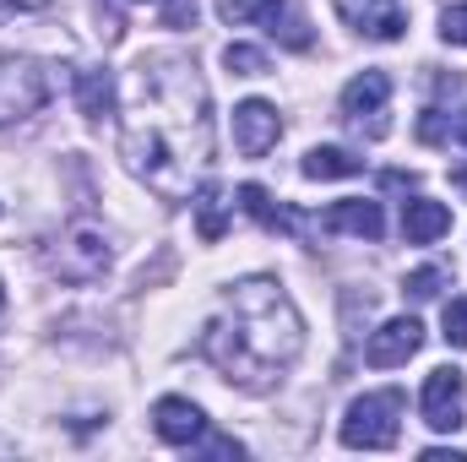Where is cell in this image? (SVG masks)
I'll list each match as a JSON object with an SVG mask.
<instances>
[{"label": "cell", "mask_w": 467, "mask_h": 462, "mask_svg": "<svg viewBox=\"0 0 467 462\" xmlns=\"http://www.w3.org/2000/svg\"><path fill=\"white\" fill-rule=\"evenodd\" d=\"M337 11L375 44H397L402 27H408V5L402 0H337Z\"/></svg>", "instance_id": "obj_10"}, {"label": "cell", "mask_w": 467, "mask_h": 462, "mask_svg": "<svg viewBox=\"0 0 467 462\" xmlns=\"http://www.w3.org/2000/svg\"><path fill=\"white\" fill-rule=\"evenodd\" d=\"M386 104H391V77L386 71H358L343 88V120L353 131L386 136Z\"/></svg>", "instance_id": "obj_7"}, {"label": "cell", "mask_w": 467, "mask_h": 462, "mask_svg": "<svg viewBox=\"0 0 467 462\" xmlns=\"http://www.w3.org/2000/svg\"><path fill=\"white\" fill-rule=\"evenodd\" d=\"M380 185H386V191H413L419 180H413V174H402V169H386V174H380Z\"/></svg>", "instance_id": "obj_26"}, {"label": "cell", "mask_w": 467, "mask_h": 462, "mask_svg": "<svg viewBox=\"0 0 467 462\" xmlns=\"http://www.w3.org/2000/svg\"><path fill=\"white\" fill-rule=\"evenodd\" d=\"M213 93L191 55L158 49L130 71L119 104V158L163 202H191L213 169Z\"/></svg>", "instance_id": "obj_1"}, {"label": "cell", "mask_w": 467, "mask_h": 462, "mask_svg": "<svg viewBox=\"0 0 467 462\" xmlns=\"http://www.w3.org/2000/svg\"><path fill=\"white\" fill-rule=\"evenodd\" d=\"M191 207H196V234H202L207 245H218L223 229H229V196H223V185H218V180H202L196 196H191Z\"/></svg>", "instance_id": "obj_14"}, {"label": "cell", "mask_w": 467, "mask_h": 462, "mask_svg": "<svg viewBox=\"0 0 467 462\" xmlns=\"http://www.w3.org/2000/svg\"><path fill=\"white\" fill-rule=\"evenodd\" d=\"M441 38H446V44H462V49H467V0H462V5H446V11H441Z\"/></svg>", "instance_id": "obj_22"}, {"label": "cell", "mask_w": 467, "mask_h": 462, "mask_svg": "<svg viewBox=\"0 0 467 462\" xmlns=\"http://www.w3.org/2000/svg\"><path fill=\"white\" fill-rule=\"evenodd\" d=\"M419 414H424V425L430 430H441V436H451V430H462L467 419V381L457 364H441V370H430L424 375V392H419Z\"/></svg>", "instance_id": "obj_6"}, {"label": "cell", "mask_w": 467, "mask_h": 462, "mask_svg": "<svg viewBox=\"0 0 467 462\" xmlns=\"http://www.w3.org/2000/svg\"><path fill=\"white\" fill-rule=\"evenodd\" d=\"M299 169H305V180H353L364 169V158L348 147H310Z\"/></svg>", "instance_id": "obj_16"}, {"label": "cell", "mask_w": 467, "mask_h": 462, "mask_svg": "<svg viewBox=\"0 0 467 462\" xmlns=\"http://www.w3.org/2000/svg\"><path fill=\"white\" fill-rule=\"evenodd\" d=\"M451 185H462V191H467V163H462V169H451Z\"/></svg>", "instance_id": "obj_27"}, {"label": "cell", "mask_w": 467, "mask_h": 462, "mask_svg": "<svg viewBox=\"0 0 467 462\" xmlns=\"http://www.w3.org/2000/svg\"><path fill=\"white\" fill-rule=\"evenodd\" d=\"M441 234H451V207H446V202L413 196V202L402 207V239H408V245H435Z\"/></svg>", "instance_id": "obj_12"}, {"label": "cell", "mask_w": 467, "mask_h": 462, "mask_svg": "<svg viewBox=\"0 0 467 462\" xmlns=\"http://www.w3.org/2000/svg\"><path fill=\"white\" fill-rule=\"evenodd\" d=\"M0 316H5V289H0Z\"/></svg>", "instance_id": "obj_29"}, {"label": "cell", "mask_w": 467, "mask_h": 462, "mask_svg": "<svg viewBox=\"0 0 467 462\" xmlns=\"http://www.w3.org/2000/svg\"><path fill=\"white\" fill-rule=\"evenodd\" d=\"M239 207H244L261 229H272V234H277V229H299V218H294L288 207H277L266 185H239Z\"/></svg>", "instance_id": "obj_17"}, {"label": "cell", "mask_w": 467, "mask_h": 462, "mask_svg": "<svg viewBox=\"0 0 467 462\" xmlns=\"http://www.w3.org/2000/svg\"><path fill=\"white\" fill-rule=\"evenodd\" d=\"M223 66H229L234 77H266V49H255V44H229V49H223Z\"/></svg>", "instance_id": "obj_19"}, {"label": "cell", "mask_w": 467, "mask_h": 462, "mask_svg": "<svg viewBox=\"0 0 467 462\" xmlns=\"http://www.w3.org/2000/svg\"><path fill=\"white\" fill-rule=\"evenodd\" d=\"M152 430H158V441H169V446H196V441L207 436V414H202L191 397H158V403H152Z\"/></svg>", "instance_id": "obj_11"}, {"label": "cell", "mask_w": 467, "mask_h": 462, "mask_svg": "<svg viewBox=\"0 0 467 462\" xmlns=\"http://www.w3.org/2000/svg\"><path fill=\"white\" fill-rule=\"evenodd\" d=\"M277 136H283V120H277V110L266 99H244L234 110V147L244 158H266L277 147Z\"/></svg>", "instance_id": "obj_9"}, {"label": "cell", "mask_w": 467, "mask_h": 462, "mask_svg": "<svg viewBox=\"0 0 467 462\" xmlns=\"http://www.w3.org/2000/svg\"><path fill=\"white\" fill-rule=\"evenodd\" d=\"M419 136L435 147V142H446V115L441 110H424V120H419Z\"/></svg>", "instance_id": "obj_23"}, {"label": "cell", "mask_w": 467, "mask_h": 462, "mask_svg": "<svg viewBox=\"0 0 467 462\" xmlns=\"http://www.w3.org/2000/svg\"><path fill=\"white\" fill-rule=\"evenodd\" d=\"M163 22H169V27L196 22V0H169V5H163Z\"/></svg>", "instance_id": "obj_24"}, {"label": "cell", "mask_w": 467, "mask_h": 462, "mask_svg": "<svg viewBox=\"0 0 467 462\" xmlns=\"http://www.w3.org/2000/svg\"><path fill=\"white\" fill-rule=\"evenodd\" d=\"M71 82H77V110H82L88 120H104V115H115V110H119L109 71H93V66H82Z\"/></svg>", "instance_id": "obj_15"}, {"label": "cell", "mask_w": 467, "mask_h": 462, "mask_svg": "<svg viewBox=\"0 0 467 462\" xmlns=\"http://www.w3.org/2000/svg\"><path fill=\"white\" fill-rule=\"evenodd\" d=\"M457 142L467 147V110H462V120H457Z\"/></svg>", "instance_id": "obj_28"}, {"label": "cell", "mask_w": 467, "mask_h": 462, "mask_svg": "<svg viewBox=\"0 0 467 462\" xmlns=\"http://www.w3.org/2000/svg\"><path fill=\"white\" fill-rule=\"evenodd\" d=\"M305 348V321L277 278H244L202 327L196 353L239 392H272Z\"/></svg>", "instance_id": "obj_2"}, {"label": "cell", "mask_w": 467, "mask_h": 462, "mask_svg": "<svg viewBox=\"0 0 467 462\" xmlns=\"http://www.w3.org/2000/svg\"><path fill=\"white\" fill-rule=\"evenodd\" d=\"M332 234H353V239H380L386 218H380V202H364V196H348V202H332V213L321 218Z\"/></svg>", "instance_id": "obj_13"}, {"label": "cell", "mask_w": 467, "mask_h": 462, "mask_svg": "<svg viewBox=\"0 0 467 462\" xmlns=\"http://www.w3.org/2000/svg\"><path fill=\"white\" fill-rule=\"evenodd\" d=\"M49 93H55V82L33 55H0V125L33 120L49 104Z\"/></svg>", "instance_id": "obj_5"}, {"label": "cell", "mask_w": 467, "mask_h": 462, "mask_svg": "<svg viewBox=\"0 0 467 462\" xmlns=\"http://www.w3.org/2000/svg\"><path fill=\"white\" fill-rule=\"evenodd\" d=\"M109 261H115L109 234L99 229V224H82V218L44 250V267H49L60 283H77V289H82V283H99V278L109 272Z\"/></svg>", "instance_id": "obj_4"}, {"label": "cell", "mask_w": 467, "mask_h": 462, "mask_svg": "<svg viewBox=\"0 0 467 462\" xmlns=\"http://www.w3.org/2000/svg\"><path fill=\"white\" fill-rule=\"evenodd\" d=\"M288 0H218V16L229 27H244V22H272Z\"/></svg>", "instance_id": "obj_18"}, {"label": "cell", "mask_w": 467, "mask_h": 462, "mask_svg": "<svg viewBox=\"0 0 467 462\" xmlns=\"http://www.w3.org/2000/svg\"><path fill=\"white\" fill-rule=\"evenodd\" d=\"M419 348H424V327H419V316H391L380 332H369L364 359H369L375 370H397V364H408Z\"/></svg>", "instance_id": "obj_8"}, {"label": "cell", "mask_w": 467, "mask_h": 462, "mask_svg": "<svg viewBox=\"0 0 467 462\" xmlns=\"http://www.w3.org/2000/svg\"><path fill=\"white\" fill-rule=\"evenodd\" d=\"M446 278H451L446 267H419V272H413V278L402 283V294L424 305V299H435V294H441V283H446Z\"/></svg>", "instance_id": "obj_20"}, {"label": "cell", "mask_w": 467, "mask_h": 462, "mask_svg": "<svg viewBox=\"0 0 467 462\" xmlns=\"http://www.w3.org/2000/svg\"><path fill=\"white\" fill-rule=\"evenodd\" d=\"M49 0H0V22H11V16H22V11H44Z\"/></svg>", "instance_id": "obj_25"}, {"label": "cell", "mask_w": 467, "mask_h": 462, "mask_svg": "<svg viewBox=\"0 0 467 462\" xmlns=\"http://www.w3.org/2000/svg\"><path fill=\"white\" fill-rule=\"evenodd\" d=\"M451 348H467V294H457L451 305H446V332H441Z\"/></svg>", "instance_id": "obj_21"}, {"label": "cell", "mask_w": 467, "mask_h": 462, "mask_svg": "<svg viewBox=\"0 0 467 462\" xmlns=\"http://www.w3.org/2000/svg\"><path fill=\"white\" fill-rule=\"evenodd\" d=\"M402 408H408L402 386L353 397V408L343 414V446H353V452H391L397 436H402Z\"/></svg>", "instance_id": "obj_3"}]
</instances>
